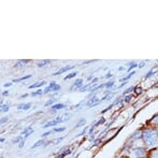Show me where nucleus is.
Wrapping results in <instances>:
<instances>
[{
	"label": "nucleus",
	"mask_w": 158,
	"mask_h": 158,
	"mask_svg": "<svg viewBox=\"0 0 158 158\" xmlns=\"http://www.w3.org/2000/svg\"><path fill=\"white\" fill-rule=\"evenodd\" d=\"M156 130H157V133H158V126H157V129H156Z\"/></svg>",
	"instance_id": "nucleus-34"
},
{
	"label": "nucleus",
	"mask_w": 158,
	"mask_h": 158,
	"mask_svg": "<svg viewBox=\"0 0 158 158\" xmlns=\"http://www.w3.org/2000/svg\"><path fill=\"white\" fill-rule=\"evenodd\" d=\"M57 84H56V82H51L50 83V85L48 86V87L44 89V92H43V94H48L50 92H53V89H54V87L56 86Z\"/></svg>",
	"instance_id": "nucleus-6"
},
{
	"label": "nucleus",
	"mask_w": 158,
	"mask_h": 158,
	"mask_svg": "<svg viewBox=\"0 0 158 158\" xmlns=\"http://www.w3.org/2000/svg\"><path fill=\"white\" fill-rule=\"evenodd\" d=\"M54 131L55 132H61V131H64V127H61V128H55Z\"/></svg>",
	"instance_id": "nucleus-23"
},
{
	"label": "nucleus",
	"mask_w": 158,
	"mask_h": 158,
	"mask_svg": "<svg viewBox=\"0 0 158 158\" xmlns=\"http://www.w3.org/2000/svg\"><path fill=\"white\" fill-rule=\"evenodd\" d=\"M67 108V104L64 103H55L54 106H52V110H60V109H66Z\"/></svg>",
	"instance_id": "nucleus-8"
},
{
	"label": "nucleus",
	"mask_w": 158,
	"mask_h": 158,
	"mask_svg": "<svg viewBox=\"0 0 158 158\" xmlns=\"http://www.w3.org/2000/svg\"><path fill=\"white\" fill-rule=\"evenodd\" d=\"M23 138H22V135H19V137H17L16 139H14L13 140V143H17V142H19V141H23Z\"/></svg>",
	"instance_id": "nucleus-22"
},
{
	"label": "nucleus",
	"mask_w": 158,
	"mask_h": 158,
	"mask_svg": "<svg viewBox=\"0 0 158 158\" xmlns=\"http://www.w3.org/2000/svg\"><path fill=\"white\" fill-rule=\"evenodd\" d=\"M28 94H25V95H23V96H21V98H25V97H27Z\"/></svg>",
	"instance_id": "nucleus-33"
},
{
	"label": "nucleus",
	"mask_w": 158,
	"mask_h": 158,
	"mask_svg": "<svg viewBox=\"0 0 158 158\" xmlns=\"http://www.w3.org/2000/svg\"><path fill=\"white\" fill-rule=\"evenodd\" d=\"M77 72H72V73H70V74H69V75H67V77H64V80L72 79V77H77Z\"/></svg>",
	"instance_id": "nucleus-15"
},
{
	"label": "nucleus",
	"mask_w": 158,
	"mask_h": 158,
	"mask_svg": "<svg viewBox=\"0 0 158 158\" xmlns=\"http://www.w3.org/2000/svg\"><path fill=\"white\" fill-rule=\"evenodd\" d=\"M141 138L148 148H153L158 146V133L156 129L148 128L142 131Z\"/></svg>",
	"instance_id": "nucleus-1"
},
{
	"label": "nucleus",
	"mask_w": 158,
	"mask_h": 158,
	"mask_svg": "<svg viewBox=\"0 0 158 158\" xmlns=\"http://www.w3.org/2000/svg\"><path fill=\"white\" fill-rule=\"evenodd\" d=\"M112 77V74H111V73H109V74H106V79H108V77Z\"/></svg>",
	"instance_id": "nucleus-31"
},
{
	"label": "nucleus",
	"mask_w": 158,
	"mask_h": 158,
	"mask_svg": "<svg viewBox=\"0 0 158 158\" xmlns=\"http://www.w3.org/2000/svg\"><path fill=\"white\" fill-rule=\"evenodd\" d=\"M43 92H44V90L38 89L37 92H35V93H31V94H30V96H31V97H35V96H40V95H42V94H43Z\"/></svg>",
	"instance_id": "nucleus-14"
},
{
	"label": "nucleus",
	"mask_w": 158,
	"mask_h": 158,
	"mask_svg": "<svg viewBox=\"0 0 158 158\" xmlns=\"http://www.w3.org/2000/svg\"><path fill=\"white\" fill-rule=\"evenodd\" d=\"M28 63H29V60H19L14 67H15V68H17V67H21V66L23 67L24 64H28Z\"/></svg>",
	"instance_id": "nucleus-12"
},
{
	"label": "nucleus",
	"mask_w": 158,
	"mask_h": 158,
	"mask_svg": "<svg viewBox=\"0 0 158 158\" xmlns=\"http://www.w3.org/2000/svg\"><path fill=\"white\" fill-rule=\"evenodd\" d=\"M92 79H93V75H90V77H87L88 81H90V80H92Z\"/></svg>",
	"instance_id": "nucleus-32"
},
{
	"label": "nucleus",
	"mask_w": 158,
	"mask_h": 158,
	"mask_svg": "<svg viewBox=\"0 0 158 158\" xmlns=\"http://www.w3.org/2000/svg\"><path fill=\"white\" fill-rule=\"evenodd\" d=\"M152 124H155V125H157L158 126V114L157 115H155L154 116V118L152 119V122H151Z\"/></svg>",
	"instance_id": "nucleus-19"
},
{
	"label": "nucleus",
	"mask_w": 158,
	"mask_h": 158,
	"mask_svg": "<svg viewBox=\"0 0 158 158\" xmlns=\"http://www.w3.org/2000/svg\"><path fill=\"white\" fill-rule=\"evenodd\" d=\"M11 85H12V83H6L4 84V87H10Z\"/></svg>",
	"instance_id": "nucleus-27"
},
{
	"label": "nucleus",
	"mask_w": 158,
	"mask_h": 158,
	"mask_svg": "<svg viewBox=\"0 0 158 158\" xmlns=\"http://www.w3.org/2000/svg\"><path fill=\"white\" fill-rule=\"evenodd\" d=\"M75 66H67V67H63L61 69H59L58 71H56L55 73H53L52 75H54V77H56V75H59V74H61V73H64V72H66V71H69V70H71V69H73Z\"/></svg>",
	"instance_id": "nucleus-4"
},
{
	"label": "nucleus",
	"mask_w": 158,
	"mask_h": 158,
	"mask_svg": "<svg viewBox=\"0 0 158 158\" xmlns=\"http://www.w3.org/2000/svg\"><path fill=\"white\" fill-rule=\"evenodd\" d=\"M1 111H2V112H8V111H9V106H6V104H4V106L2 104V106H1Z\"/></svg>",
	"instance_id": "nucleus-21"
},
{
	"label": "nucleus",
	"mask_w": 158,
	"mask_h": 158,
	"mask_svg": "<svg viewBox=\"0 0 158 158\" xmlns=\"http://www.w3.org/2000/svg\"><path fill=\"white\" fill-rule=\"evenodd\" d=\"M59 89H60V85H58V84H57V85L54 87V89H53V92H55V93H56V92H58Z\"/></svg>",
	"instance_id": "nucleus-24"
},
{
	"label": "nucleus",
	"mask_w": 158,
	"mask_h": 158,
	"mask_svg": "<svg viewBox=\"0 0 158 158\" xmlns=\"http://www.w3.org/2000/svg\"><path fill=\"white\" fill-rule=\"evenodd\" d=\"M24 143H25V142H24V140H23V141H21V143H19V148H23Z\"/></svg>",
	"instance_id": "nucleus-29"
},
{
	"label": "nucleus",
	"mask_w": 158,
	"mask_h": 158,
	"mask_svg": "<svg viewBox=\"0 0 158 158\" xmlns=\"http://www.w3.org/2000/svg\"><path fill=\"white\" fill-rule=\"evenodd\" d=\"M6 121H8V118H6H6H2L1 119V124H3L4 122H6Z\"/></svg>",
	"instance_id": "nucleus-30"
},
{
	"label": "nucleus",
	"mask_w": 158,
	"mask_h": 158,
	"mask_svg": "<svg viewBox=\"0 0 158 158\" xmlns=\"http://www.w3.org/2000/svg\"><path fill=\"white\" fill-rule=\"evenodd\" d=\"M45 83L46 82H37V83H35V84H32V85H30L29 86V89L30 88H38V87H41V86H43V85H45Z\"/></svg>",
	"instance_id": "nucleus-9"
},
{
	"label": "nucleus",
	"mask_w": 158,
	"mask_h": 158,
	"mask_svg": "<svg viewBox=\"0 0 158 158\" xmlns=\"http://www.w3.org/2000/svg\"><path fill=\"white\" fill-rule=\"evenodd\" d=\"M69 118H60V117H57L56 119H53V121H51V122H48V123H46L45 125L43 126V128H48V127H51V126H55V125H57V124H59V123H63V122L64 121H68Z\"/></svg>",
	"instance_id": "nucleus-3"
},
{
	"label": "nucleus",
	"mask_w": 158,
	"mask_h": 158,
	"mask_svg": "<svg viewBox=\"0 0 158 158\" xmlns=\"http://www.w3.org/2000/svg\"><path fill=\"white\" fill-rule=\"evenodd\" d=\"M30 108H31V103H26V104L21 103L17 106V109H19V110H29Z\"/></svg>",
	"instance_id": "nucleus-7"
},
{
	"label": "nucleus",
	"mask_w": 158,
	"mask_h": 158,
	"mask_svg": "<svg viewBox=\"0 0 158 158\" xmlns=\"http://www.w3.org/2000/svg\"><path fill=\"white\" fill-rule=\"evenodd\" d=\"M9 95V93H8V90H4L3 93H2V96H8Z\"/></svg>",
	"instance_id": "nucleus-28"
},
{
	"label": "nucleus",
	"mask_w": 158,
	"mask_h": 158,
	"mask_svg": "<svg viewBox=\"0 0 158 158\" xmlns=\"http://www.w3.org/2000/svg\"><path fill=\"white\" fill-rule=\"evenodd\" d=\"M51 132H52V131H48V132H44L43 135H42V138H45V137H48V135H50Z\"/></svg>",
	"instance_id": "nucleus-25"
},
{
	"label": "nucleus",
	"mask_w": 158,
	"mask_h": 158,
	"mask_svg": "<svg viewBox=\"0 0 158 158\" xmlns=\"http://www.w3.org/2000/svg\"><path fill=\"white\" fill-rule=\"evenodd\" d=\"M111 86H113V82H108V83L106 84V87H111Z\"/></svg>",
	"instance_id": "nucleus-26"
},
{
	"label": "nucleus",
	"mask_w": 158,
	"mask_h": 158,
	"mask_svg": "<svg viewBox=\"0 0 158 158\" xmlns=\"http://www.w3.org/2000/svg\"><path fill=\"white\" fill-rule=\"evenodd\" d=\"M30 77H31V75H30V74H28V75H26V77H19V79H14V80H13V82H12V83H16V82H21V81H24V80L30 79Z\"/></svg>",
	"instance_id": "nucleus-10"
},
{
	"label": "nucleus",
	"mask_w": 158,
	"mask_h": 158,
	"mask_svg": "<svg viewBox=\"0 0 158 158\" xmlns=\"http://www.w3.org/2000/svg\"><path fill=\"white\" fill-rule=\"evenodd\" d=\"M54 102H55V100H53V99L48 100V102H45V103H44V106H54Z\"/></svg>",
	"instance_id": "nucleus-17"
},
{
	"label": "nucleus",
	"mask_w": 158,
	"mask_h": 158,
	"mask_svg": "<svg viewBox=\"0 0 158 158\" xmlns=\"http://www.w3.org/2000/svg\"><path fill=\"white\" fill-rule=\"evenodd\" d=\"M85 122H86V121H85V118L80 119V122L77 124V126H75V127H77H77H81V125H84V124H85Z\"/></svg>",
	"instance_id": "nucleus-20"
},
{
	"label": "nucleus",
	"mask_w": 158,
	"mask_h": 158,
	"mask_svg": "<svg viewBox=\"0 0 158 158\" xmlns=\"http://www.w3.org/2000/svg\"><path fill=\"white\" fill-rule=\"evenodd\" d=\"M145 155H146V151L143 148H135L130 152V156L132 158H143Z\"/></svg>",
	"instance_id": "nucleus-2"
},
{
	"label": "nucleus",
	"mask_w": 158,
	"mask_h": 158,
	"mask_svg": "<svg viewBox=\"0 0 158 158\" xmlns=\"http://www.w3.org/2000/svg\"><path fill=\"white\" fill-rule=\"evenodd\" d=\"M82 85H83V80L77 79V81L73 83V85L70 87V89H77V88H80V87L82 88Z\"/></svg>",
	"instance_id": "nucleus-5"
},
{
	"label": "nucleus",
	"mask_w": 158,
	"mask_h": 158,
	"mask_svg": "<svg viewBox=\"0 0 158 158\" xmlns=\"http://www.w3.org/2000/svg\"><path fill=\"white\" fill-rule=\"evenodd\" d=\"M51 63V60H43V61H39V63L37 64V67H39V68H42V67L46 66V64H48Z\"/></svg>",
	"instance_id": "nucleus-11"
},
{
	"label": "nucleus",
	"mask_w": 158,
	"mask_h": 158,
	"mask_svg": "<svg viewBox=\"0 0 158 158\" xmlns=\"http://www.w3.org/2000/svg\"><path fill=\"white\" fill-rule=\"evenodd\" d=\"M43 140H40V141H38V142H35V144H33L32 145V148H38V146H41L42 144H43Z\"/></svg>",
	"instance_id": "nucleus-16"
},
{
	"label": "nucleus",
	"mask_w": 158,
	"mask_h": 158,
	"mask_svg": "<svg viewBox=\"0 0 158 158\" xmlns=\"http://www.w3.org/2000/svg\"><path fill=\"white\" fill-rule=\"evenodd\" d=\"M150 158H158V150L152 151L150 154Z\"/></svg>",
	"instance_id": "nucleus-13"
},
{
	"label": "nucleus",
	"mask_w": 158,
	"mask_h": 158,
	"mask_svg": "<svg viewBox=\"0 0 158 158\" xmlns=\"http://www.w3.org/2000/svg\"><path fill=\"white\" fill-rule=\"evenodd\" d=\"M69 154H71V151H70V150L66 151V153H63V154H60L57 158H64V156H67V155H69Z\"/></svg>",
	"instance_id": "nucleus-18"
}]
</instances>
